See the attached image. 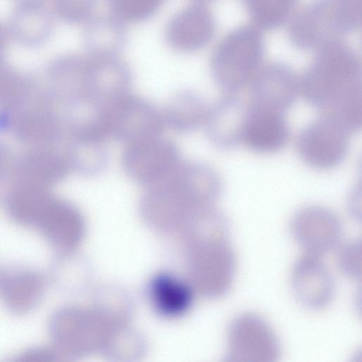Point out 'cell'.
Returning a JSON list of instances; mask_svg holds the SVG:
<instances>
[{
	"instance_id": "30bf717a",
	"label": "cell",
	"mask_w": 362,
	"mask_h": 362,
	"mask_svg": "<svg viewBox=\"0 0 362 362\" xmlns=\"http://www.w3.org/2000/svg\"><path fill=\"white\" fill-rule=\"evenodd\" d=\"M42 84L60 114L86 104L87 57L66 54L54 58L45 68Z\"/></svg>"
},
{
	"instance_id": "484cf974",
	"label": "cell",
	"mask_w": 362,
	"mask_h": 362,
	"mask_svg": "<svg viewBox=\"0 0 362 362\" xmlns=\"http://www.w3.org/2000/svg\"><path fill=\"white\" fill-rule=\"evenodd\" d=\"M150 293L158 310L168 315H179L187 310L192 300L189 286L168 274H160L153 279Z\"/></svg>"
},
{
	"instance_id": "9a60e30c",
	"label": "cell",
	"mask_w": 362,
	"mask_h": 362,
	"mask_svg": "<svg viewBox=\"0 0 362 362\" xmlns=\"http://www.w3.org/2000/svg\"><path fill=\"white\" fill-rule=\"evenodd\" d=\"M45 290L44 276L33 267L17 264L0 268V298L13 315H25L35 310Z\"/></svg>"
},
{
	"instance_id": "cb8c5ba5",
	"label": "cell",
	"mask_w": 362,
	"mask_h": 362,
	"mask_svg": "<svg viewBox=\"0 0 362 362\" xmlns=\"http://www.w3.org/2000/svg\"><path fill=\"white\" fill-rule=\"evenodd\" d=\"M62 145L72 172L93 177L107 166L109 156L103 140L65 136Z\"/></svg>"
},
{
	"instance_id": "7c38bea8",
	"label": "cell",
	"mask_w": 362,
	"mask_h": 362,
	"mask_svg": "<svg viewBox=\"0 0 362 362\" xmlns=\"http://www.w3.org/2000/svg\"><path fill=\"white\" fill-rule=\"evenodd\" d=\"M87 58L86 103L102 112L130 93L132 71L119 57Z\"/></svg>"
},
{
	"instance_id": "f1b7e54d",
	"label": "cell",
	"mask_w": 362,
	"mask_h": 362,
	"mask_svg": "<svg viewBox=\"0 0 362 362\" xmlns=\"http://www.w3.org/2000/svg\"><path fill=\"white\" fill-rule=\"evenodd\" d=\"M111 14L123 21L141 22L151 17L165 0H106Z\"/></svg>"
},
{
	"instance_id": "e0dca14e",
	"label": "cell",
	"mask_w": 362,
	"mask_h": 362,
	"mask_svg": "<svg viewBox=\"0 0 362 362\" xmlns=\"http://www.w3.org/2000/svg\"><path fill=\"white\" fill-rule=\"evenodd\" d=\"M291 285L298 300L310 309L324 308L333 298V276L317 255L307 253L296 262L292 271Z\"/></svg>"
},
{
	"instance_id": "d6986e66",
	"label": "cell",
	"mask_w": 362,
	"mask_h": 362,
	"mask_svg": "<svg viewBox=\"0 0 362 362\" xmlns=\"http://www.w3.org/2000/svg\"><path fill=\"white\" fill-rule=\"evenodd\" d=\"M248 104L243 143L262 153H274L284 148L291 135L285 114Z\"/></svg>"
},
{
	"instance_id": "44dd1931",
	"label": "cell",
	"mask_w": 362,
	"mask_h": 362,
	"mask_svg": "<svg viewBox=\"0 0 362 362\" xmlns=\"http://www.w3.org/2000/svg\"><path fill=\"white\" fill-rule=\"evenodd\" d=\"M53 30V14L45 4L15 5L8 31L19 45L30 48L42 46Z\"/></svg>"
},
{
	"instance_id": "8992f818",
	"label": "cell",
	"mask_w": 362,
	"mask_h": 362,
	"mask_svg": "<svg viewBox=\"0 0 362 362\" xmlns=\"http://www.w3.org/2000/svg\"><path fill=\"white\" fill-rule=\"evenodd\" d=\"M105 135L125 144L160 136L165 125L161 110L129 93L102 112Z\"/></svg>"
},
{
	"instance_id": "9c48e42d",
	"label": "cell",
	"mask_w": 362,
	"mask_h": 362,
	"mask_svg": "<svg viewBox=\"0 0 362 362\" xmlns=\"http://www.w3.org/2000/svg\"><path fill=\"white\" fill-rule=\"evenodd\" d=\"M180 161L177 146L161 135L126 144L122 154L127 175L144 187L164 177Z\"/></svg>"
},
{
	"instance_id": "52a82bcc",
	"label": "cell",
	"mask_w": 362,
	"mask_h": 362,
	"mask_svg": "<svg viewBox=\"0 0 362 362\" xmlns=\"http://www.w3.org/2000/svg\"><path fill=\"white\" fill-rule=\"evenodd\" d=\"M350 135L332 117L322 114L300 132L297 151L300 158L310 167L331 169L344 160Z\"/></svg>"
},
{
	"instance_id": "7a4b0ae2",
	"label": "cell",
	"mask_w": 362,
	"mask_h": 362,
	"mask_svg": "<svg viewBox=\"0 0 362 362\" xmlns=\"http://www.w3.org/2000/svg\"><path fill=\"white\" fill-rule=\"evenodd\" d=\"M223 183L211 166L198 161H180L168 175L146 187L143 212L152 218L188 214L212 205L220 197Z\"/></svg>"
},
{
	"instance_id": "2e32d148",
	"label": "cell",
	"mask_w": 362,
	"mask_h": 362,
	"mask_svg": "<svg viewBox=\"0 0 362 362\" xmlns=\"http://www.w3.org/2000/svg\"><path fill=\"white\" fill-rule=\"evenodd\" d=\"M216 22L204 5L194 4L176 13L168 22L165 38L170 47L182 52L199 50L214 37Z\"/></svg>"
},
{
	"instance_id": "f546056e",
	"label": "cell",
	"mask_w": 362,
	"mask_h": 362,
	"mask_svg": "<svg viewBox=\"0 0 362 362\" xmlns=\"http://www.w3.org/2000/svg\"><path fill=\"white\" fill-rule=\"evenodd\" d=\"M53 12L61 21L76 24L86 22L93 11L96 0H52Z\"/></svg>"
},
{
	"instance_id": "ac0fdd59",
	"label": "cell",
	"mask_w": 362,
	"mask_h": 362,
	"mask_svg": "<svg viewBox=\"0 0 362 362\" xmlns=\"http://www.w3.org/2000/svg\"><path fill=\"white\" fill-rule=\"evenodd\" d=\"M248 107L236 93H228L209 108L204 126L210 141L221 149L243 143Z\"/></svg>"
},
{
	"instance_id": "d590c367",
	"label": "cell",
	"mask_w": 362,
	"mask_h": 362,
	"mask_svg": "<svg viewBox=\"0 0 362 362\" xmlns=\"http://www.w3.org/2000/svg\"><path fill=\"white\" fill-rule=\"evenodd\" d=\"M194 4H206V3L213 0H192Z\"/></svg>"
},
{
	"instance_id": "ba28073f",
	"label": "cell",
	"mask_w": 362,
	"mask_h": 362,
	"mask_svg": "<svg viewBox=\"0 0 362 362\" xmlns=\"http://www.w3.org/2000/svg\"><path fill=\"white\" fill-rule=\"evenodd\" d=\"M227 360L272 362L281 354L279 340L270 325L254 313H244L230 323L228 332Z\"/></svg>"
},
{
	"instance_id": "5b68a950",
	"label": "cell",
	"mask_w": 362,
	"mask_h": 362,
	"mask_svg": "<svg viewBox=\"0 0 362 362\" xmlns=\"http://www.w3.org/2000/svg\"><path fill=\"white\" fill-rule=\"evenodd\" d=\"M264 41L259 28L238 27L226 35L211 57L214 80L227 93H237L250 83L262 67Z\"/></svg>"
},
{
	"instance_id": "836d02e7",
	"label": "cell",
	"mask_w": 362,
	"mask_h": 362,
	"mask_svg": "<svg viewBox=\"0 0 362 362\" xmlns=\"http://www.w3.org/2000/svg\"><path fill=\"white\" fill-rule=\"evenodd\" d=\"M8 34L7 29L0 23V64L6 62Z\"/></svg>"
},
{
	"instance_id": "83f0119b",
	"label": "cell",
	"mask_w": 362,
	"mask_h": 362,
	"mask_svg": "<svg viewBox=\"0 0 362 362\" xmlns=\"http://www.w3.org/2000/svg\"><path fill=\"white\" fill-rule=\"evenodd\" d=\"M37 81L33 76L14 69L6 62L0 64V107H12L21 103Z\"/></svg>"
},
{
	"instance_id": "603a6c76",
	"label": "cell",
	"mask_w": 362,
	"mask_h": 362,
	"mask_svg": "<svg viewBox=\"0 0 362 362\" xmlns=\"http://www.w3.org/2000/svg\"><path fill=\"white\" fill-rule=\"evenodd\" d=\"M83 31L89 57H118L127 40L124 23L112 14L90 18Z\"/></svg>"
},
{
	"instance_id": "ffe728a7",
	"label": "cell",
	"mask_w": 362,
	"mask_h": 362,
	"mask_svg": "<svg viewBox=\"0 0 362 362\" xmlns=\"http://www.w3.org/2000/svg\"><path fill=\"white\" fill-rule=\"evenodd\" d=\"M35 228L54 248L66 250L78 242L81 218L72 204L54 195Z\"/></svg>"
},
{
	"instance_id": "6da1fadb",
	"label": "cell",
	"mask_w": 362,
	"mask_h": 362,
	"mask_svg": "<svg viewBox=\"0 0 362 362\" xmlns=\"http://www.w3.org/2000/svg\"><path fill=\"white\" fill-rule=\"evenodd\" d=\"M299 90L310 105L332 117L351 134L361 129V60L341 40L317 49L299 76Z\"/></svg>"
},
{
	"instance_id": "d4e9b609",
	"label": "cell",
	"mask_w": 362,
	"mask_h": 362,
	"mask_svg": "<svg viewBox=\"0 0 362 362\" xmlns=\"http://www.w3.org/2000/svg\"><path fill=\"white\" fill-rule=\"evenodd\" d=\"M209 108L197 93L181 90L161 110L165 127L178 133H189L204 124Z\"/></svg>"
},
{
	"instance_id": "8fae6325",
	"label": "cell",
	"mask_w": 362,
	"mask_h": 362,
	"mask_svg": "<svg viewBox=\"0 0 362 362\" xmlns=\"http://www.w3.org/2000/svg\"><path fill=\"white\" fill-rule=\"evenodd\" d=\"M342 231V223L338 216L322 206L302 207L291 221V232L295 240L307 253L317 256L337 247Z\"/></svg>"
},
{
	"instance_id": "277c9868",
	"label": "cell",
	"mask_w": 362,
	"mask_h": 362,
	"mask_svg": "<svg viewBox=\"0 0 362 362\" xmlns=\"http://www.w3.org/2000/svg\"><path fill=\"white\" fill-rule=\"evenodd\" d=\"M0 132L10 133L19 143L33 146H58L64 139L62 116L42 82L12 107H0Z\"/></svg>"
},
{
	"instance_id": "5bb4252c",
	"label": "cell",
	"mask_w": 362,
	"mask_h": 362,
	"mask_svg": "<svg viewBox=\"0 0 362 362\" xmlns=\"http://www.w3.org/2000/svg\"><path fill=\"white\" fill-rule=\"evenodd\" d=\"M71 172L62 150L57 146H33L16 156L12 183L47 189L61 182Z\"/></svg>"
},
{
	"instance_id": "7402d4cb",
	"label": "cell",
	"mask_w": 362,
	"mask_h": 362,
	"mask_svg": "<svg viewBox=\"0 0 362 362\" xmlns=\"http://www.w3.org/2000/svg\"><path fill=\"white\" fill-rule=\"evenodd\" d=\"M54 196L51 189L12 183L2 202L7 216L13 222L35 228Z\"/></svg>"
},
{
	"instance_id": "e575fe53",
	"label": "cell",
	"mask_w": 362,
	"mask_h": 362,
	"mask_svg": "<svg viewBox=\"0 0 362 362\" xmlns=\"http://www.w3.org/2000/svg\"><path fill=\"white\" fill-rule=\"evenodd\" d=\"M15 5L45 4L46 0H13Z\"/></svg>"
},
{
	"instance_id": "4dcf8cb0",
	"label": "cell",
	"mask_w": 362,
	"mask_h": 362,
	"mask_svg": "<svg viewBox=\"0 0 362 362\" xmlns=\"http://www.w3.org/2000/svg\"><path fill=\"white\" fill-rule=\"evenodd\" d=\"M338 265L345 275L353 279L361 276V242H350L340 248Z\"/></svg>"
},
{
	"instance_id": "d6a6232c",
	"label": "cell",
	"mask_w": 362,
	"mask_h": 362,
	"mask_svg": "<svg viewBox=\"0 0 362 362\" xmlns=\"http://www.w3.org/2000/svg\"><path fill=\"white\" fill-rule=\"evenodd\" d=\"M60 356L54 346H35L21 351L11 360L19 362H49L57 361Z\"/></svg>"
},
{
	"instance_id": "3957f363",
	"label": "cell",
	"mask_w": 362,
	"mask_h": 362,
	"mask_svg": "<svg viewBox=\"0 0 362 362\" xmlns=\"http://www.w3.org/2000/svg\"><path fill=\"white\" fill-rule=\"evenodd\" d=\"M361 0H313L291 20L288 37L302 50H317L356 31Z\"/></svg>"
},
{
	"instance_id": "4316f807",
	"label": "cell",
	"mask_w": 362,
	"mask_h": 362,
	"mask_svg": "<svg viewBox=\"0 0 362 362\" xmlns=\"http://www.w3.org/2000/svg\"><path fill=\"white\" fill-rule=\"evenodd\" d=\"M257 28L274 30L291 16L298 0H240Z\"/></svg>"
},
{
	"instance_id": "4fadbf2b",
	"label": "cell",
	"mask_w": 362,
	"mask_h": 362,
	"mask_svg": "<svg viewBox=\"0 0 362 362\" xmlns=\"http://www.w3.org/2000/svg\"><path fill=\"white\" fill-rule=\"evenodd\" d=\"M249 103L285 114L295 103L299 77L288 65L273 62L261 67L250 83Z\"/></svg>"
},
{
	"instance_id": "1f68e13d",
	"label": "cell",
	"mask_w": 362,
	"mask_h": 362,
	"mask_svg": "<svg viewBox=\"0 0 362 362\" xmlns=\"http://www.w3.org/2000/svg\"><path fill=\"white\" fill-rule=\"evenodd\" d=\"M15 158L11 147L0 139V202L11 185Z\"/></svg>"
}]
</instances>
